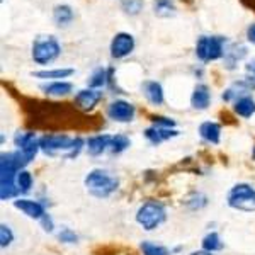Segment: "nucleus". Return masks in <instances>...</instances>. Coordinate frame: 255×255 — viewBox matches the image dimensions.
<instances>
[{
	"mask_svg": "<svg viewBox=\"0 0 255 255\" xmlns=\"http://www.w3.org/2000/svg\"><path fill=\"white\" fill-rule=\"evenodd\" d=\"M26 160L22 155L15 151H7L0 155V199L7 201L19 194L17 187V175L26 167Z\"/></svg>",
	"mask_w": 255,
	"mask_h": 255,
	"instance_id": "nucleus-1",
	"label": "nucleus"
},
{
	"mask_svg": "<svg viewBox=\"0 0 255 255\" xmlns=\"http://www.w3.org/2000/svg\"><path fill=\"white\" fill-rule=\"evenodd\" d=\"M39 148L49 157L63 155L67 158H75L84 148V139L70 138L67 134H44L39 138Z\"/></svg>",
	"mask_w": 255,
	"mask_h": 255,
	"instance_id": "nucleus-2",
	"label": "nucleus"
},
{
	"mask_svg": "<svg viewBox=\"0 0 255 255\" xmlns=\"http://www.w3.org/2000/svg\"><path fill=\"white\" fill-rule=\"evenodd\" d=\"M84 184L89 194L97 197V199H106L113 192H116L119 187V180L116 177L111 175L108 170H101V168L89 172Z\"/></svg>",
	"mask_w": 255,
	"mask_h": 255,
	"instance_id": "nucleus-3",
	"label": "nucleus"
},
{
	"mask_svg": "<svg viewBox=\"0 0 255 255\" xmlns=\"http://www.w3.org/2000/svg\"><path fill=\"white\" fill-rule=\"evenodd\" d=\"M61 55V46L58 39L51 34H43L38 36L32 43L31 48V56L34 60V63L38 65H49L53 63L58 56Z\"/></svg>",
	"mask_w": 255,
	"mask_h": 255,
	"instance_id": "nucleus-4",
	"label": "nucleus"
},
{
	"mask_svg": "<svg viewBox=\"0 0 255 255\" xmlns=\"http://www.w3.org/2000/svg\"><path fill=\"white\" fill-rule=\"evenodd\" d=\"M167 220V209L158 201H146L136 211V223L146 232L157 230Z\"/></svg>",
	"mask_w": 255,
	"mask_h": 255,
	"instance_id": "nucleus-5",
	"label": "nucleus"
},
{
	"mask_svg": "<svg viewBox=\"0 0 255 255\" xmlns=\"http://www.w3.org/2000/svg\"><path fill=\"white\" fill-rule=\"evenodd\" d=\"M226 38L223 36H201L196 43V56L203 63L216 61L225 56Z\"/></svg>",
	"mask_w": 255,
	"mask_h": 255,
	"instance_id": "nucleus-6",
	"label": "nucleus"
},
{
	"mask_svg": "<svg viewBox=\"0 0 255 255\" xmlns=\"http://www.w3.org/2000/svg\"><path fill=\"white\" fill-rule=\"evenodd\" d=\"M228 206L244 213H254L255 211V189L250 184H237L228 192Z\"/></svg>",
	"mask_w": 255,
	"mask_h": 255,
	"instance_id": "nucleus-7",
	"label": "nucleus"
},
{
	"mask_svg": "<svg viewBox=\"0 0 255 255\" xmlns=\"http://www.w3.org/2000/svg\"><path fill=\"white\" fill-rule=\"evenodd\" d=\"M14 143L17 146V151L22 155L26 163H31L36 158L39 148V139L36 138L34 133H17L14 138Z\"/></svg>",
	"mask_w": 255,
	"mask_h": 255,
	"instance_id": "nucleus-8",
	"label": "nucleus"
},
{
	"mask_svg": "<svg viewBox=\"0 0 255 255\" xmlns=\"http://www.w3.org/2000/svg\"><path fill=\"white\" fill-rule=\"evenodd\" d=\"M134 114H136L134 106L123 99H116L108 106V116L116 123H131L134 119Z\"/></svg>",
	"mask_w": 255,
	"mask_h": 255,
	"instance_id": "nucleus-9",
	"label": "nucleus"
},
{
	"mask_svg": "<svg viewBox=\"0 0 255 255\" xmlns=\"http://www.w3.org/2000/svg\"><path fill=\"white\" fill-rule=\"evenodd\" d=\"M111 56L116 60L126 58L134 49V38L129 32H118L111 41Z\"/></svg>",
	"mask_w": 255,
	"mask_h": 255,
	"instance_id": "nucleus-10",
	"label": "nucleus"
},
{
	"mask_svg": "<svg viewBox=\"0 0 255 255\" xmlns=\"http://www.w3.org/2000/svg\"><path fill=\"white\" fill-rule=\"evenodd\" d=\"M102 99V90H96V89H82L77 92L75 96V104L79 106L80 109L84 111H90L101 102Z\"/></svg>",
	"mask_w": 255,
	"mask_h": 255,
	"instance_id": "nucleus-11",
	"label": "nucleus"
},
{
	"mask_svg": "<svg viewBox=\"0 0 255 255\" xmlns=\"http://www.w3.org/2000/svg\"><path fill=\"white\" fill-rule=\"evenodd\" d=\"M14 208L22 211L31 220H41V218L46 215V209H44L43 204L34 199H17L14 201Z\"/></svg>",
	"mask_w": 255,
	"mask_h": 255,
	"instance_id": "nucleus-12",
	"label": "nucleus"
},
{
	"mask_svg": "<svg viewBox=\"0 0 255 255\" xmlns=\"http://www.w3.org/2000/svg\"><path fill=\"white\" fill-rule=\"evenodd\" d=\"M179 136V131L174 128H160V126H151L145 129V138L151 145H160L162 141H167L170 138Z\"/></svg>",
	"mask_w": 255,
	"mask_h": 255,
	"instance_id": "nucleus-13",
	"label": "nucleus"
},
{
	"mask_svg": "<svg viewBox=\"0 0 255 255\" xmlns=\"http://www.w3.org/2000/svg\"><path fill=\"white\" fill-rule=\"evenodd\" d=\"M141 90H143V96L146 97V101L150 102L151 106H162L165 97H163V89L162 85L158 84L157 80H145L141 84Z\"/></svg>",
	"mask_w": 255,
	"mask_h": 255,
	"instance_id": "nucleus-14",
	"label": "nucleus"
},
{
	"mask_svg": "<svg viewBox=\"0 0 255 255\" xmlns=\"http://www.w3.org/2000/svg\"><path fill=\"white\" fill-rule=\"evenodd\" d=\"M111 141H113V136L111 134H96V136H90L85 143V148H87V153L90 157H99L102 155L106 150L111 148Z\"/></svg>",
	"mask_w": 255,
	"mask_h": 255,
	"instance_id": "nucleus-15",
	"label": "nucleus"
},
{
	"mask_svg": "<svg viewBox=\"0 0 255 255\" xmlns=\"http://www.w3.org/2000/svg\"><path fill=\"white\" fill-rule=\"evenodd\" d=\"M209 104H211V90H209V87L204 84L196 85L191 96V106L197 111H204L209 108Z\"/></svg>",
	"mask_w": 255,
	"mask_h": 255,
	"instance_id": "nucleus-16",
	"label": "nucleus"
},
{
	"mask_svg": "<svg viewBox=\"0 0 255 255\" xmlns=\"http://www.w3.org/2000/svg\"><path fill=\"white\" fill-rule=\"evenodd\" d=\"M199 134L203 139H206L208 143L213 145H220L221 141V126L215 121H204L199 126Z\"/></svg>",
	"mask_w": 255,
	"mask_h": 255,
	"instance_id": "nucleus-17",
	"label": "nucleus"
},
{
	"mask_svg": "<svg viewBox=\"0 0 255 255\" xmlns=\"http://www.w3.org/2000/svg\"><path fill=\"white\" fill-rule=\"evenodd\" d=\"M233 111H235V113L240 118H245V119L252 118L254 114H255V101H254V97H250L249 94H247V96L238 97L237 101L233 102Z\"/></svg>",
	"mask_w": 255,
	"mask_h": 255,
	"instance_id": "nucleus-18",
	"label": "nucleus"
},
{
	"mask_svg": "<svg viewBox=\"0 0 255 255\" xmlns=\"http://www.w3.org/2000/svg\"><path fill=\"white\" fill-rule=\"evenodd\" d=\"M73 17H75V12L67 3H61L53 9V20L58 27H67L68 24H72Z\"/></svg>",
	"mask_w": 255,
	"mask_h": 255,
	"instance_id": "nucleus-19",
	"label": "nucleus"
},
{
	"mask_svg": "<svg viewBox=\"0 0 255 255\" xmlns=\"http://www.w3.org/2000/svg\"><path fill=\"white\" fill-rule=\"evenodd\" d=\"M43 90L44 94L48 96H53V97H63V96H68L70 92L73 90V85L70 82H65V80H53L49 84L43 85Z\"/></svg>",
	"mask_w": 255,
	"mask_h": 255,
	"instance_id": "nucleus-20",
	"label": "nucleus"
},
{
	"mask_svg": "<svg viewBox=\"0 0 255 255\" xmlns=\"http://www.w3.org/2000/svg\"><path fill=\"white\" fill-rule=\"evenodd\" d=\"M75 70L73 68H55V70H39V72H32V77L43 80H63L67 77L73 75Z\"/></svg>",
	"mask_w": 255,
	"mask_h": 255,
	"instance_id": "nucleus-21",
	"label": "nucleus"
},
{
	"mask_svg": "<svg viewBox=\"0 0 255 255\" xmlns=\"http://www.w3.org/2000/svg\"><path fill=\"white\" fill-rule=\"evenodd\" d=\"M247 55V48L242 46V44H233L230 49H226L225 51V63L228 68H235V65L240 61L244 56Z\"/></svg>",
	"mask_w": 255,
	"mask_h": 255,
	"instance_id": "nucleus-22",
	"label": "nucleus"
},
{
	"mask_svg": "<svg viewBox=\"0 0 255 255\" xmlns=\"http://www.w3.org/2000/svg\"><path fill=\"white\" fill-rule=\"evenodd\" d=\"M153 12L158 17H172V15H175L174 0H153Z\"/></svg>",
	"mask_w": 255,
	"mask_h": 255,
	"instance_id": "nucleus-23",
	"label": "nucleus"
},
{
	"mask_svg": "<svg viewBox=\"0 0 255 255\" xmlns=\"http://www.w3.org/2000/svg\"><path fill=\"white\" fill-rule=\"evenodd\" d=\"M201 245H203V250H206V252H220V250H223V242H221L220 235H218L216 232H211L208 233L206 237L203 238V242H201Z\"/></svg>",
	"mask_w": 255,
	"mask_h": 255,
	"instance_id": "nucleus-24",
	"label": "nucleus"
},
{
	"mask_svg": "<svg viewBox=\"0 0 255 255\" xmlns=\"http://www.w3.org/2000/svg\"><path fill=\"white\" fill-rule=\"evenodd\" d=\"M106 84H108V70H106V68H96L92 75H90V79H89V89L101 90Z\"/></svg>",
	"mask_w": 255,
	"mask_h": 255,
	"instance_id": "nucleus-25",
	"label": "nucleus"
},
{
	"mask_svg": "<svg viewBox=\"0 0 255 255\" xmlns=\"http://www.w3.org/2000/svg\"><path fill=\"white\" fill-rule=\"evenodd\" d=\"M139 249H141L143 255H170V250H168L167 247L157 245V244H153V242H148V240L141 242Z\"/></svg>",
	"mask_w": 255,
	"mask_h": 255,
	"instance_id": "nucleus-26",
	"label": "nucleus"
},
{
	"mask_svg": "<svg viewBox=\"0 0 255 255\" xmlns=\"http://www.w3.org/2000/svg\"><path fill=\"white\" fill-rule=\"evenodd\" d=\"M131 145V141H129V138L125 136V134H116V136H113V141H111V153H114V155H119V153H123L125 150H128Z\"/></svg>",
	"mask_w": 255,
	"mask_h": 255,
	"instance_id": "nucleus-27",
	"label": "nucleus"
},
{
	"mask_svg": "<svg viewBox=\"0 0 255 255\" xmlns=\"http://www.w3.org/2000/svg\"><path fill=\"white\" fill-rule=\"evenodd\" d=\"M121 9L128 15H138L143 9V0H121Z\"/></svg>",
	"mask_w": 255,
	"mask_h": 255,
	"instance_id": "nucleus-28",
	"label": "nucleus"
},
{
	"mask_svg": "<svg viewBox=\"0 0 255 255\" xmlns=\"http://www.w3.org/2000/svg\"><path fill=\"white\" fill-rule=\"evenodd\" d=\"M17 187H19V192H22V194H26V192L31 191L32 175L27 170H20L17 174Z\"/></svg>",
	"mask_w": 255,
	"mask_h": 255,
	"instance_id": "nucleus-29",
	"label": "nucleus"
},
{
	"mask_svg": "<svg viewBox=\"0 0 255 255\" xmlns=\"http://www.w3.org/2000/svg\"><path fill=\"white\" fill-rule=\"evenodd\" d=\"M245 82V85L249 87V90H255V58H252L249 63L245 65V77L242 79Z\"/></svg>",
	"mask_w": 255,
	"mask_h": 255,
	"instance_id": "nucleus-30",
	"label": "nucleus"
},
{
	"mask_svg": "<svg viewBox=\"0 0 255 255\" xmlns=\"http://www.w3.org/2000/svg\"><path fill=\"white\" fill-rule=\"evenodd\" d=\"M14 242V233H12L10 226H7L5 223L0 225V247L5 249Z\"/></svg>",
	"mask_w": 255,
	"mask_h": 255,
	"instance_id": "nucleus-31",
	"label": "nucleus"
},
{
	"mask_svg": "<svg viewBox=\"0 0 255 255\" xmlns=\"http://www.w3.org/2000/svg\"><path fill=\"white\" fill-rule=\"evenodd\" d=\"M58 240L61 242V244H77V242H79V237H77V233L73 232V230L63 228L58 233Z\"/></svg>",
	"mask_w": 255,
	"mask_h": 255,
	"instance_id": "nucleus-32",
	"label": "nucleus"
},
{
	"mask_svg": "<svg viewBox=\"0 0 255 255\" xmlns=\"http://www.w3.org/2000/svg\"><path fill=\"white\" fill-rule=\"evenodd\" d=\"M151 121H153V126H160V128H174L175 121L170 118H163V116H151Z\"/></svg>",
	"mask_w": 255,
	"mask_h": 255,
	"instance_id": "nucleus-33",
	"label": "nucleus"
},
{
	"mask_svg": "<svg viewBox=\"0 0 255 255\" xmlns=\"http://www.w3.org/2000/svg\"><path fill=\"white\" fill-rule=\"evenodd\" d=\"M39 221H41V225H43V230H44V232H48V233H51V232H53V228H55V223H53V218L49 216L48 213H46V215H44L43 218H41Z\"/></svg>",
	"mask_w": 255,
	"mask_h": 255,
	"instance_id": "nucleus-34",
	"label": "nucleus"
},
{
	"mask_svg": "<svg viewBox=\"0 0 255 255\" xmlns=\"http://www.w3.org/2000/svg\"><path fill=\"white\" fill-rule=\"evenodd\" d=\"M247 39H249V43L255 44V22H252L247 27Z\"/></svg>",
	"mask_w": 255,
	"mask_h": 255,
	"instance_id": "nucleus-35",
	"label": "nucleus"
},
{
	"mask_svg": "<svg viewBox=\"0 0 255 255\" xmlns=\"http://www.w3.org/2000/svg\"><path fill=\"white\" fill-rule=\"evenodd\" d=\"M242 3H244L245 7H249V9L255 10V0H242Z\"/></svg>",
	"mask_w": 255,
	"mask_h": 255,
	"instance_id": "nucleus-36",
	"label": "nucleus"
},
{
	"mask_svg": "<svg viewBox=\"0 0 255 255\" xmlns=\"http://www.w3.org/2000/svg\"><path fill=\"white\" fill-rule=\"evenodd\" d=\"M191 255H213L211 252H206V250H197V252H192Z\"/></svg>",
	"mask_w": 255,
	"mask_h": 255,
	"instance_id": "nucleus-37",
	"label": "nucleus"
}]
</instances>
